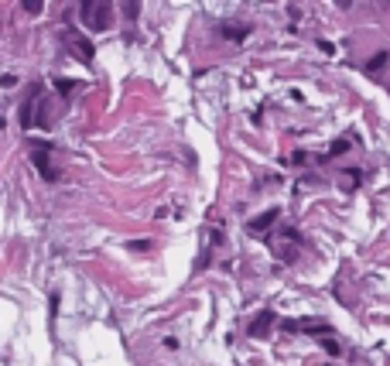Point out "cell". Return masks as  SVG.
Instances as JSON below:
<instances>
[{
    "label": "cell",
    "mask_w": 390,
    "mask_h": 366,
    "mask_svg": "<svg viewBox=\"0 0 390 366\" xmlns=\"http://www.w3.org/2000/svg\"><path fill=\"white\" fill-rule=\"evenodd\" d=\"M62 41H65V48L72 52V58H79V62H93V55H96L93 41L82 38L76 28H65V31H62Z\"/></svg>",
    "instance_id": "cell-2"
},
{
    "label": "cell",
    "mask_w": 390,
    "mask_h": 366,
    "mask_svg": "<svg viewBox=\"0 0 390 366\" xmlns=\"http://www.w3.org/2000/svg\"><path fill=\"white\" fill-rule=\"evenodd\" d=\"M288 332H308V335H325L329 325L325 322H315V318H305V322H284Z\"/></svg>",
    "instance_id": "cell-5"
},
{
    "label": "cell",
    "mask_w": 390,
    "mask_h": 366,
    "mask_svg": "<svg viewBox=\"0 0 390 366\" xmlns=\"http://www.w3.org/2000/svg\"><path fill=\"white\" fill-rule=\"evenodd\" d=\"M130 247H134V250H151V240H134Z\"/></svg>",
    "instance_id": "cell-14"
},
{
    "label": "cell",
    "mask_w": 390,
    "mask_h": 366,
    "mask_svg": "<svg viewBox=\"0 0 390 366\" xmlns=\"http://www.w3.org/2000/svg\"><path fill=\"white\" fill-rule=\"evenodd\" d=\"M274 325V311H260V315H257L254 322H250V325H247V332H250V335H254V339H260V335H267V328Z\"/></svg>",
    "instance_id": "cell-6"
},
{
    "label": "cell",
    "mask_w": 390,
    "mask_h": 366,
    "mask_svg": "<svg viewBox=\"0 0 390 366\" xmlns=\"http://www.w3.org/2000/svg\"><path fill=\"white\" fill-rule=\"evenodd\" d=\"M55 86H59V93H62V96H69V93H72V79H59Z\"/></svg>",
    "instance_id": "cell-13"
},
{
    "label": "cell",
    "mask_w": 390,
    "mask_h": 366,
    "mask_svg": "<svg viewBox=\"0 0 390 366\" xmlns=\"http://www.w3.org/2000/svg\"><path fill=\"white\" fill-rule=\"evenodd\" d=\"M277 219H281V212H277V209L260 212L257 219H250V223H247V233H257V236H260V233H267L271 226H277Z\"/></svg>",
    "instance_id": "cell-4"
},
{
    "label": "cell",
    "mask_w": 390,
    "mask_h": 366,
    "mask_svg": "<svg viewBox=\"0 0 390 366\" xmlns=\"http://www.w3.org/2000/svg\"><path fill=\"white\" fill-rule=\"evenodd\" d=\"M219 35L226 41H243V38H250V28H247V24H223Z\"/></svg>",
    "instance_id": "cell-7"
},
{
    "label": "cell",
    "mask_w": 390,
    "mask_h": 366,
    "mask_svg": "<svg viewBox=\"0 0 390 366\" xmlns=\"http://www.w3.org/2000/svg\"><path fill=\"white\" fill-rule=\"evenodd\" d=\"M383 65H387V52H376V55L370 58V62H366V72H380V69H383Z\"/></svg>",
    "instance_id": "cell-8"
},
{
    "label": "cell",
    "mask_w": 390,
    "mask_h": 366,
    "mask_svg": "<svg viewBox=\"0 0 390 366\" xmlns=\"http://www.w3.org/2000/svg\"><path fill=\"white\" fill-rule=\"evenodd\" d=\"M21 7H24V11L35 18V14H41V11H45V0H21Z\"/></svg>",
    "instance_id": "cell-9"
},
{
    "label": "cell",
    "mask_w": 390,
    "mask_h": 366,
    "mask_svg": "<svg viewBox=\"0 0 390 366\" xmlns=\"http://www.w3.org/2000/svg\"><path fill=\"white\" fill-rule=\"evenodd\" d=\"M322 346H325V352H329V356H342V349H339V342H335V339H329V335L322 339Z\"/></svg>",
    "instance_id": "cell-11"
},
{
    "label": "cell",
    "mask_w": 390,
    "mask_h": 366,
    "mask_svg": "<svg viewBox=\"0 0 390 366\" xmlns=\"http://www.w3.org/2000/svg\"><path fill=\"white\" fill-rule=\"evenodd\" d=\"M349 144H352V140H346V137H342V140H335V144L329 147V157H339V154H346V151H349Z\"/></svg>",
    "instance_id": "cell-10"
},
{
    "label": "cell",
    "mask_w": 390,
    "mask_h": 366,
    "mask_svg": "<svg viewBox=\"0 0 390 366\" xmlns=\"http://www.w3.org/2000/svg\"><path fill=\"white\" fill-rule=\"evenodd\" d=\"M339 4H342V7H349V0H339Z\"/></svg>",
    "instance_id": "cell-15"
},
{
    "label": "cell",
    "mask_w": 390,
    "mask_h": 366,
    "mask_svg": "<svg viewBox=\"0 0 390 366\" xmlns=\"http://www.w3.org/2000/svg\"><path fill=\"white\" fill-rule=\"evenodd\" d=\"M79 18L89 31H106L113 18V4L110 0H79Z\"/></svg>",
    "instance_id": "cell-1"
},
{
    "label": "cell",
    "mask_w": 390,
    "mask_h": 366,
    "mask_svg": "<svg viewBox=\"0 0 390 366\" xmlns=\"http://www.w3.org/2000/svg\"><path fill=\"white\" fill-rule=\"evenodd\" d=\"M123 14H127V18L134 21L137 14H140V4H137V0H130V4H127V7H123Z\"/></svg>",
    "instance_id": "cell-12"
},
{
    "label": "cell",
    "mask_w": 390,
    "mask_h": 366,
    "mask_svg": "<svg viewBox=\"0 0 390 366\" xmlns=\"http://www.w3.org/2000/svg\"><path fill=\"white\" fill-rule=\"evenodd\" d=\"M35 147H38V151H35V168H38V174L45 178V181H55V178H59V168H52V157H48L52 144L41 140V144H35Z\"/></svg>",
    "instance_id": "cell-3"
}]
</instances>
